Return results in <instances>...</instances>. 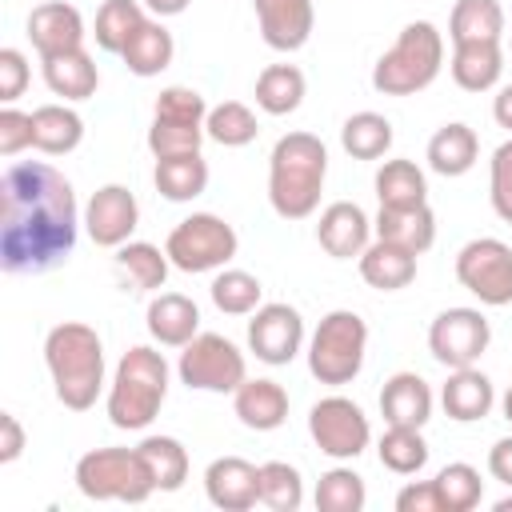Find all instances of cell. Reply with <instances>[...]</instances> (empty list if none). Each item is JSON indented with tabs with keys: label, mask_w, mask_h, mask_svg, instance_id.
Instances as JSON below:
<instances>
[{
	"label": "cell",
	"mask_w": 512,
	"mask_h": 512,
	"mask_svg": "<svg viewBox=\"0 0 512 512\" xmlns=\"http://www.w3.org/2000/svg\"><path fill=\"white\" fill-rule=\"evenodd\" d=\"M148 16H152V12H148L140 0H104V4L96 8V20H92L96 48L120 56L124 44L140 32V24H144Z\"/></svg>",
	"instance_id": "d6a6232c"
},
{
	"label": "cell",
	"mask_w": 512,
	"mask_h": 512,
	"mask_svg": "<svg viewBox=\"0 0 512 512\" xmlns=\"http://www.w3.org/2000/svg\"><path fill=\"white\" fill-rule=\"evenodd\" d=\"M304 356H308V372L320 384H328V388L352 384L360 376V368H364V356H368V324H364V316L352 312V308H332L312 328Z\"/></svg>",
	"instance_id": "8992f818"
},
{
	"label": "cell",
	"mask_w": 512,
	"mask_h": 512,
	"mask_svg": "<svg viewBox=\"0 0 512 512\" xmlns=\"http://www.w3.org/2000/svg\"><path fill=\"white\" fill-rule=\"evenodd\" d=\"M488 472H492V480H500L504 488H512V436H500L488 448Z\"/></svg>",
	"instance_id": "816d5d0a"
},
{
	"label": "cell",
	"mask_w": 512,
	"mask_h": 512,
	"mask_svg": "<svg viewBox=\"0 0 512 512\" xmlns=\"http://www.w3.org/2000/svg\"><path fill=\"white\" fill-rule=\"evenodd\" d=\"M392 120L384 116V112H372V108H364V112H352L344 124H340V148L352 156V160H380V156H388V148H392Z\"/></svg>",
	"instance_id": "e575fe53"
},
{
	"label": "cell",
	"mask_w": 512,
	"mask_h": 512,
	"mask_svg": "<svg viewBox=\"0 0 512 512\" xmlns=\"http://www.w3.org/2000/svg\"><path fill=\"white\" fill-rule=\"evenodd\" d=\"M440 404H444L448 420L476 424L496 408V388L476 364L472 368H448V380L440 384Z\"/></svg>",
	"instance_id": "44dd1931"
},
{
	"label": "cell",
	"mask_w": 512,
	"mask_h": 512,
	"mask_svg": "<svg viewBox=\"0 0 512 512\" xmlns=\"http://www.w3.org/2000/svg\"><path fill=\"white\" fill-rule=\"evenodd\" d=\"M232 412L252 432H276L288 420V392L276 380H268V376L244 380L232 392Z\"/></svg>",
	"instance_id": "cb8c5ba5"
},
{
	"label": "cell",
	"mask_w": 512,
	"mask_h": 512,
	"mask_svg": "<svg viewBox=\"0 0 512 512\" xmlns=\"http://www.w3.org/2000/svg\"><path fill=\"white\" fill-rule=\"evenodd\" d=\"M236 248H240L236 228L224 216H216V212H192V216H184L168 232V240H164V252L172 260V268H180L188 276L228 268L232 256H236Z\"/></svg>",
	"instance_id": "ba28073f"
},
{
	"label": "cell",
	"mask_w": 512,
	"mask_h": 512,
	"mask_svg": "<svg viewBox=\"0 0 512 512\" xmlns=\"http://www.w3.org/2000/svg\"><path fill=\"white\" fill-rule=\"evenodd\" d=\"M176 376L184 388H196V392H236L248 380V360L228 336L196 332L180 348Z\"/></svg>",
	"instance_id": "9c48e42d"
},
{
	"label": "cell",
	"mask_w": 512,
	"mask_h": 512,
	"mask_svg": "<svg viewBox=\"0 0 512 512\" xmlns=\"http://www.w3.org/2000/svg\"><path fill=\"white\" fill-rule=\"evenodd\" d=\"M496 512H512V492H508V496H500V500H496Z\"/></svg>",
	"instance_id": "9f6ffc18"
},
{
	"label": "cell",
	"mask_w": 512,
	"mask_h": 512,
	"mask_svg": "<svg viewBox=\"0 0 512 512\" xmlns=\"http://www.w3.org/2000/svg\"><path fill=\"white\" fill-rule=\"evenodd\" d=\"M448 40L452 44L504 40V8H500V0H456L452 16H448Z\"/></svg>",
	"instance_id": "d590c367"
},
{
	"label": "cell",
	"mask_w": 512,
	"mask_h": 512,
	"mask_svg": "<svg viewBox=\"0 0 512 512\" xmlns=\"http://www.w3.org/2000/svg\"><path fill=\"white\" fill-rule=\"evenodd\" d=\"M84 16L76 4L68 0H44L28 12V40L36 48V56H60V52H76L84 48Z\"/></svg>",
	"instance_id": "9a60e30c"
},
{
	"label": "cell",
	"mask_w": 512,
	"mask_h": 512,
	"mask_svg": "<svg viewBox=\"0 0 512 512\" xmlns=\"http://www.w3.org/2000/svg\"><path fill=\"white\" fill-rule=\"evenodd\" d=\"M168 252L148 240H128L116 248V272L132 284V292H160L168 284Z\"/></svg>",
	"instance_id": "1f68e13d"
},
{
	"label": "cell",
	"mask_w": 512,
	"mask_h": 512,
	"mask_svg": "<svg viewBox=\"0 0 512 512\" xmlns=\"http://www.w3.org/2000/svg\"><path fill=\"white\" fill-rule=\"evenodd\" d=\"M260 36L276 52H296L308 44L316 28V4L312 0H252Z\"/></svg>",
	"instance_id": "ac0fdd59"
},
{
	"label": "cell",
	"mask_w": 512,
	"mask_h": 512,
	"mask_svg": "<svg viewBox=\"0 0 512 512\" xmlns=\"http://www.w3.org/2000/svg\"><path fill=\"white\" fill-rule=\"evenodd\" d=\"M508 52H512V36H508Z\"/></svg>",
	"instance_id": "6f0895ef"
},
{
	"label": "cell",
	"mask_w": 512,
	"mask_h": 512,
	"mask_svg": "<svg viewBox=\"0 0 512 512\" xmlns=\"http://www.w3.org/2000/svg\"><path fill=\"white\" fill-rule=\"evenodd\" d=\"M168 384H172V368H168L164 352H156L152 344H132L120 356V364L108 380V392H104L108 424L120 432L148 428L168 400Z\"/></svg>",
	"instance_id": "277c9868"
},
{
	"label": "cell",
	"mask_w": 512,
	"mask_h": 512,
	"mask_svg": "<svg viewBox=\"0 0 512 512\" xmlns=\"http://www.w3.org/2000/svg\"><path fill=\"white\" fill-rule=\"evenodd\" d=\"M492 120L512 132V84H500L492 96Z\"/></svg>",
	"instance_id": "f5cc1de1"
},
{
	"label": "cell",
	"mask_w": 512,
	"mask_h": 512,
	"mask_svg": "<svg viewBox=\"0 0 512 512\" xmlns=\"http://www.w3.org/2000/svg\"><path fill=\"white\" fill-rule=\"evenodd\" d=\"M424 160H428V168L436 172V176H464V172H472L476 168V160H480V136L468 128V124H460V120H452V124H440L436 132H432V140H428V148H424Z\"/></svg>",
	"instance_id": "484cf974"
},
{
	"label": "cell",
	"mask_w": 512,
	"mask_h": 512,
	"mask_svg": "<svg viewBox=\"0 0 512 512\" xmlns=\"http://www.w3.org/2000/svg\"><path fill=\"white\" fill-rule=\"evenodd\" d=\"M328 180V148L316 132H284L268 152V204L280 220H308Z\"/></svg>",
	"instance_id": "7a4b0ae2"
},
{
	"label": "cell",
	"mask_w": 512,
	"mask_h": 512,
	"mask_svg": "<svg viewBox=\"0 0 512 512\" xmlns=\"http://www.w3.org/2000/svg\"><path fill=\"white\" fill-rule=\"evenodd\" d=\"M152 116L156 120H176V124H204L208 120V100L188 84H168V88H160V96L152 104Z\"/></svg>",
	"instance_id": "f6af8a7d"
},
{
	"label": "cell",
	"mask_w": 512,
	"mask_h": 512,
	"mask_svg": "<svg viewBox=\"0 0 512 512\" xmlns=\"http://www.w3.org/2000/svg\"><path fill=\"white\" fill-rule=\"evenodd\" d=\"M204 132L212 144L220 148H244L260 136V120L248 104L240 100H224V104H212L208 108V120H204Z\"/></svg>",
	"instance_id": "74e56055"
},
{
	"label": "cell",
	"mask_w": 512,
	"mask_h": 512,
	"mask_svg": "<svg viewBox=\"0 0 512 512\" xmlns=\"http://www.w3.org/2000/svg\"><path fill=\"white\" fill-rule=\"evenodd\" d=\"M396 512H444L436 484L432 480H408L396 492Z\"/></svg>",
	"instance_id": "681fc988"
},
{
	"label": "cell",
	"mask_w": 512,
	"mask_h": 512,
	"mask_svg": "<svg viewBox=\"0 0 512 512\" xmlns=\"http://www.w3.org/2000/svg\"><path fill=\"white\" fill-rule=\"evenodd\" d=\"M80 496L88 500H116V504H144L156 492L152 468L140 448H92L76 460L72 472Z\"/></svg>",
	"instance_id": "52a82bcc"
},
{
	"label": "cell",
	"mask_w": 512,
	"mask_h": 512,
	"mask_svg": "<svg viewBox=\"0 0 512 512\" xmlns=\"http://www.w3.org/2000/svg\"><path fill=\"white\" fill-rule=\"evenodd\" d=\"M444 68V36L432 20H412L400 28L392 48L372 64V88L380 96H416Z\"/></svg>",
	"instance_id": "5b68a950"
},
{
	"label": "cell",
	"mask_w": 512,
	"mask_h": 512,
	"mask_svg": "<svg viewBox=\"0 0 512 512\" xmlns=\"http://www.w3.org/2000/svg\"><path fill=\"white\" fill-rule=\"evenodd\" d=\"M140 224V200L128 184H100L84 204V232L96 248H120Z\"/></svg>",
	"instance_id": "5bb4252c"
},
{
	"label": "cell",
	"mask_w": 512,
	"mask_h": 512,
	"mask_svg": "<svg viewBox=\"0 0 512 512\" xmlns=\"http://www.w3.org/2000/svg\"><path fill=\"white\" fill-rule=\"evenodd\" d=\"M248 352L260 364H272V368L292 364L304 352V316H300V308H292L284 300L260 304L248 320Z\"/></svg>",
	"instance_id": "4fadbf2b"
},
{
	"label": "cell",
	"mask_w": 512,
	"mask_h": 512,
	"mask_svg": "<svg viewBox=\"0 0 512 512\" xmlns=\"http://www.w3.org/2000/svg\"><path fill=\"white\" fill-rule=\"evenodd\" d=\"M448 72H452L456 88H464V92H488V88H500V76H504V48H500V40L452 44Z\"/></svg>",
	"instance_id": "d4e9b609"
},
{
	"label": "cell",
	"mask_w": 512,
	"mask_h": 512,
	"mask_svg": "<svg viewBox=\"0 0 512 512\" xmlns=\"http://www.w3.org/2000/svg\"><path fill=\"white\" fill-rule=\"evenodd\" d=\"M84 140V120L72 104H40L32 108V148L44 156H68Z\"/></svg>",
	"instance_id": "4316f807"
},
{
	"label": "cell",
	"mask_w": 512,
	"mask_h": 512,
	"mask_svg": "<svg viewBox=\"0 0 512 512\" xmlns=\"http://www.w3.org/2000/svg\"><path fill=\"white\" fill-rule=\"evenodd\" d=\"M152 184L164 200L172 204H188L196 196H204L208 188V160L200 152H188V156H164L156 160L152 168Z\"/></svg>",
	"instance_id": "4dcf8cb0"
},
{
	"label": "cell",
	"mask_w": 512,
	"mask_h": 512,
	"mask_svg": "<svg viewBox=\"0 0 512 512\" xmlns=\"http://www.w3.org/2000/svg\"><path fill=\"white\" fill-rule=\"evenodd\" d=\"M204 496L224 512H248L260 504V464L244 456H216L204 468Z\"/></svg>",
	"instance_id": "e0dca14e"
},
{
	"label": "cell",
	"mask_w": 512,
	"mask_h": 512,
	"mask_svg": "<svg viewBox=\"0 0 512 512\" xmlns=\"http://www.w3.org/2000/svg\"><path fill=\"white\" fill-rule=\"evenodd\" d=\"M372 232L380 240H392L416 256H424L436 244V212L428 204H412V208H380L372 220Z\"/></svg>",
	"instance_id": "83f0119b"
},
{
	"label": "cell",
	"mask_w": 512,
	"mask_h": 512,
	"mask_svg": "<svg viewBox=\"0 0 512 512\" xmlns=\"http://www.w3.org/2000/svg\"><path fill=\"white\" fill-rule=\"evenodd\" d=\"M140 4H144V8H148L156 20H168V16H180V12H184L192 0H140Z\"/></svg>",
	"instance_id": "db71d44e"
},
{
	"label": "cell",
	"mask_w": 512,
	"mask_h": 512,
	"mask_svg": "<svg viewBox=\"0 0 512 512\" xmlns=\"http://www.w3.org/2000/svg\"><path fill=\"white\" fill-rule=\"evenodd\" d=\"M40 72H44L48 92L60 96L64 104L92 100L96 88H100V68H96V60L88 56V48L60 52V56H44V60H40Z\"/></svg>",
	"instance_id": "7402d4cb"
},
{
	"label": "cell",
	"mask_w": 512,
	"mask_h": 512,
	"mask_svg": "<svg viewBox=\"0 0 512 512\" xmlns=\"http://www.w3.org/2000/svg\"><path fill=\"white\" fill-rule=\"evenodd\" d=\"M432 484H436V492H440V508H444V512H472V508L484 500V480H480V472H476L472 464H464V460L444 464V468L432 476Z\"/></svg>",
	"instance_id": "7bdbcfd3"
},
{
	"label": "cell",
	"mask_w": 512,
	"mask_h": 512,
	"mask_svg": "<svg viewBox=\"0 0 512 512\" xmlns=\"http://www.w3.org/2000/svg\"><path fill=\"white\" fill-rule=\"evenodd\" d=\"M376 456L388 472L396 476H416L424 464H428V440H424V428H396L388 424V432L380 436L376 444Z\"/></svg>",
	"instance_id": "ab89813d"
},
{
	"label": "cell",
	"mask_w": 512,
	"mask_h": 512,
	"mask_svg": "<svg viewBox=\"0 0 512 512\" xmlns=\"http://www.w3.org/2000/svg\"><path fill=\"white\" fill-rule=\"evenodd\" d=\"M500 412H504V420L512 424V384L504 388V396H500Z\"/></svg>",
	"instance_id": "11a10c76"
},
{
	"label": "cell",
	"mask_w": 512,
	"mask_h": 512,
	"mask_svg": "<svg viewBox=\"0 0 512 512\" xmlns=\"http://www.w3.org/2000/svg\"><path fill=\"white\" fill-rule=\"evenodd\" d=\"M44 364H48V376H52V392L68 412H88L100 400V392L108 388V380H104V340L84 320H64V324L48 328Z\"/></svg>",
	"instance_id": "3957f363"
},
{
	"label": "cell",
	"mask_w": 512,
	"mask_h": 512,
	"mask_svg": "<svg viewBox=\"0 0 512 512\" xmlns=\"http://www.w3.org/2000/svg\"><path fill=\"white\" fill-rule=\"evenodd\" d=\"M492 344V324L480 308L456 304L428 324V352L444 368H472Z\"/></svg>",
	"instance_id": "7c38bea8"
},
{
	"label": "cell",
	"mask_w": 512,
	"mask_h": 512,
	"mask_svg": "<svg viewBox=\"0 0 512 512\" xmlns=\"http://www.w3.org/2000/svg\"><path fill=\"white\" fill-rule=\"evenodd\" d=\"M488 200H492V212L504 224H512V136L488 160Z\"/></svg>",
	"instance_id": "bcb514c9"
},
{
	"label": "cell",
	"mask_w": 512,
	"mask_h": 512,
	"mask_svg": "<svg viewBox=\"0 0 512 512\" xmlns=\"http://www.w3.org/2000/svg\"><path fill=\"white\" fill-rule=\"evenodd\" d=\"M372 236V216L356 200H332L316 220V240L332 260H360Z\"/></svg>",
	"instance_id": "2e32d148"
},
{
	"label": "cell",
	"mask_w": 512,
	"mask_h": 512,
	"mask_svg": "<svg viewBox=\"0 0 512 512\" xmlns=\"http://www.w3.org/2000/svg\"><path fill=\"white\" fill-rule=\"evenodd\" d=\"M144 324L160 348H184L200 332V308L184 292H152L144 308Z\"/></svg>",
	"instance_id": "ffe728a7"
},
{
	"label": "cell",
	"mask_w": 512,
	"mask_h": 512,
	"mask_svg": "<svg viewBox=\"0 0 512 512\" xmlns=\"http://www.w3.org/2000/svg\"><path fill=\"white\" fill-rule=\"evenodd\" d=\"M312 504L316 512H360L368 504V488H364V476L336 464L328 468L320 480H316V492H312Z\"/></svg>",
	"instance_id": "60d3db41"
},
{
	"label": "cell",
	"mask_w": 512,
	"mask_h": 512,
	"mask_svg": "<svg viewBox=\"0 0 512 512\" xmlns=\"http://www.w3.org/2000/svg\"><path fill=\"white\" fill-rule=\"evenodd\" d=\"M172 56H176V40H172V32L164 28V20H156V16H148V20L140 24V32H136V36L124 44V52H120L124 68H128L132 76H140V80L160 76V72L172 64Z\"/></svg>",
	"instance_id": "f1b7e54d"
},
{
	"label": "cell",
	"mask_w": 512,
	"mask_h": 512,
	"mask_svg": "<svg viewBox=\"0 0 512 512\" xmlns=\"http://www.w3.org/2000/svg\"><path fill=\"white\" fill-rule=\"evenodd\" d=\"M308 436L324 456L356 460L372 444V424H368V416L356 400L332 392V396H320L308 408Z\"/></svg>",
	"instance_id": "30bf717a"
},
{
	"label": "cell",
	"mask_w": 512,
	"mask_h": 512,
	"mask_svg": "<svg viewBox=\"0 0 512 512\" xmlns=\"http://www.w3.org/2000/svg\"><path fill=\"white\" fill-rule=\"evenodd\" d=\"M260 504L272 512H296L304 504V476L288 460L260 464Z\"/></svg>",
	"instance_id": "b9f144b4"
},
{
	"label": "cell",
	"mask_w": 512,
	"mask_h": 512,
	"mask_svg": "<svg viewBox=\"0 0 512 512\" xmlns=\"http://www.w3.org/2000/svg\"><path fill=\"white\" fill-rule=\"evenodd\" d=\"M20 452H24V428L12 412H0V464L20 460Z\"/></svg>",
	"instance_id": "f907efd6"
},
{
	"label": "cell",
	"mask_w": 512,
	"mask_h": 512,
	"mask_svg": "<svg viewBox=\"0 0 512 512\" xmlns=\"http://www.w3.org/2000/svg\"><path fill=\"white\" fill-rule=\"evenodd\" d=\"M456 280L484 308L512 304V248L496 236H476L456 252Z\"/></svg>",
	"instance_id": "8fae6325"
},
{
	"label": "cell",
	"mask_w": 512,
	"mask_h": 512,
	"mask_svg": "<svg viewBox=\"0 0 512 512\" xmlns=\"http://www.w3.org/2000/svg\"><path fill=\"white\" fill-rule=\"evenodd\" d=\"M136 448H140V456H144L148 468H152L156 492H176V488H184V480H188V448H184L176 436H144Z\"/></svg>",
	"instance_id": "f35d334b"
},
{
	"label": "cell",
	"mask_w": 512,
	"mask_h": 512,
	"mask_svg": "<svg viewBox=\"0 0 512 512\" xmlns=\"http://www.w3.org/2000/svg\"><path fill=\"white\" fill-rule=\"evenodd\" d=\"M204 140H208L204 124H176V120H156V116H152V124H148V152H152L156 160L200 152Z\"/></svg>",
	"instance_id": "ee69618b"
},
{
	"label": "cell",
	"mask_w": 512,
	"mask_h": 512,
	"mask_svg": "<svg viewBox=\"0 0 512 512\" xmlns=\"http://www.w3.org/2000/svg\"><path fill=\"white\" fill-rule=\"evenodd\" d=\"M372 188H376V200L380 208H412V204H428V176L416 160H384L372 176Z\"/></svg>",
	"instance_id": "f546056e"
},
{
	"label": "cell",
	"mask_w": 512,
	"mask_h": 512,
	"mask_svg": "<svg viewBox=\"0 0 512 512\" xmlns=\"http://www.w3.org/2000/svg\"><path fill=\"white\" fill-rule=\"evenodd\" d=\"M304 92H308V80L296 64H268L256 76V108L268 112V116L296 112L304 104Z\"/></svg>",
	"instance_id": "836d02e7"
},
{
	"label": "cell",
	"mask_w": 512,
	"mask_h": 512,
	"mask_svg": "<svg viewBox=\"0 0 512 512\" xmlns=\"http://www.w3.org/2000/svg\"><path fill=\"white\" fill-rule=\"evenodd\" d=\"M416 260H420L416 252H408V248H400L392 240L372 236V244L356 260V268H360V280L368 288H376V292H400V288H408L416 280Z\"/></svg>",
	"instance_id": "603a6c76"
},
{
	"label": "cell",
	"mask_w": 512,
	"mask_h": 512,
	"mask_svg": "<svg viewBox=\"0 0 512 512\" xmlns=\"http://www.w3.org/2000/svg\"><path fill=\"white\" fill-rule=\"evenodd\" d=\"M432 388L420 372H392L380 388V416L396 428H424L432 420Z\"/></svg>",
	"instance_id": "d6986e66"
},
{
	"label": "cell",
	"mask_w": 512,
	"mask_h": 512,
	"mask_svg": "<svg viewBox=\"0 0 512 512\" xmlns=\"http://www.w3.org/2000/svg\"><path fill=\"white\" fill-rule=\"evenodd\" d=\"M84 212L64 172L44 160H16L0 180V268L40 276L76 252Z\"/></svg>",
	"instance_id": "6da1fadb"
},
{
	"label": "cell",
	"mask_w": 512,
	"mask_h": 512,
	"mask_svg": "<svg viewBox=\"0 0 512 512\" xmlns=\"http://www.w3.org/2000/svg\"><path fill=\"white\" fill-rule=\"evenodd\" d=\"M28 56L20 48H0V104H16L28 88Z\"/></svg>",
	"instance_id": "c3c4849f"
},
{
	"label": "cell",
	"mask_w": 512,
	"mask_h": 512,
	"mask_svg": "<svg viewBox=\"0 0 512 512\" xmlns=\"http://www.w3.org/2000/svg\"><path fill=\"white\" fill-rule=\"evenodd\" d=\"M208 296L224 316H252L264 304V284L244 268H220L208 284Z\"/></svg>",
	"instance_id": "8d00e7d4"
},
{
	"label": "cell",
	"mask_w": 512,
	"mask_h": 512,
	"mask_svg": "<svg viewBox=\"0 0 512 512\" xmlns=\"http://www.w3.org/2000/svg\"><path fill=\"white\" fill-rule=\"evenodd\" d=\"M24 148H32V112H20L16 104L0 108V156L12 160Z\"/></svg>",
	"instance_id": "7dc6e473"
}]
</instances>
